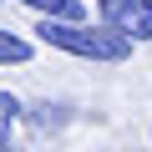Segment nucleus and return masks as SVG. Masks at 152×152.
I'll list each match as a JSON object with an SVG mask.
<instances>
[{
    "instance_id": "f257e3e1",
    "label": "nucleus",
    "mask_w": 152,
    "mask_h": 152,
    "mask_svg": "<svg viewBox=\"0 0 152 152\" xmlns=\"http://www.w3.org/2000/svg\"><path fill=\"white\" fill-rule=\"evenodd\" d=\"M36 36H41L46 46L66 51V56H81V61H127V56H132V36H122V31H112V26L91 31V26H81V20L41 15Z\"/></svg>"
},
{
    "instance_id": "f03ea898",
    "label": "nucleus",
    "mask_w": 152,
    "mask_h": 152,
    "mask_svg": "<svg viewBox=\"0 0 152 152\" xmlns=\"http://www.w3.org/2000/svg\"><path fill=\"white\" fill-rule=\"evenodd\" d=\"M102 26L132 36V41H152V0H96Z\"/></svg>"
},
{
    "instance_id": "7ed1b4c3",
    "label": "nucleus",
    "mask_w": 152,
    "mask_h": 152,
    "mask_svg": "<svg viewBox=\"0 0 152 152\" xmlns=\"http://www.w3.org/2000/svg\"><path fill=\"white\" fill-rule=\"evenodd\" d=\"M20 5L41 10V15H56V20H81V0H20Z\"/></svg>"
},
{
    "instance_id": "20e7f679",
    "label": "nucleus",
    "mask_w": 152,
    "mask_h": 152,
    "mask_svg": "<svg viewBox=\"0 0 152 152\" xmlns=\"http://www.w3.org/2000/svg\"><path fill=\"white\" fill-rule=\"evenodd\" d=\"M26 61H31V41L0 31V66H26Z\"/></svg>"
},
{
    "instance_id": "39448f33",
    "label": "nucleus",
    "mask_w": 152,
    "mask_h": 152,
    "mask_svg": "<svg viewBox=\"0 0 152 152\" xmlns=\"http://www.w3.org/2000/svg\"><path fill=\"white\" fill-rule=\"evenodd\" d=\"M20 122V102L10 91H0V137H10V127Z\"/></svg>"
},
{
    "instance_id": "423d86ee",
    "label": "nucleus",
    "mask_w": 152,
    "mask_h": 152,
    "mask_svg": "<svg viewBox=\"0 0 152 152\" xmlns=\"http://www.w3.org/2000/svg\"><path fill=\"white\" fill-rule=\"evenodd\" d=\"M0 152H10V137H0Z\"/></svg>"
}]
</instances>
